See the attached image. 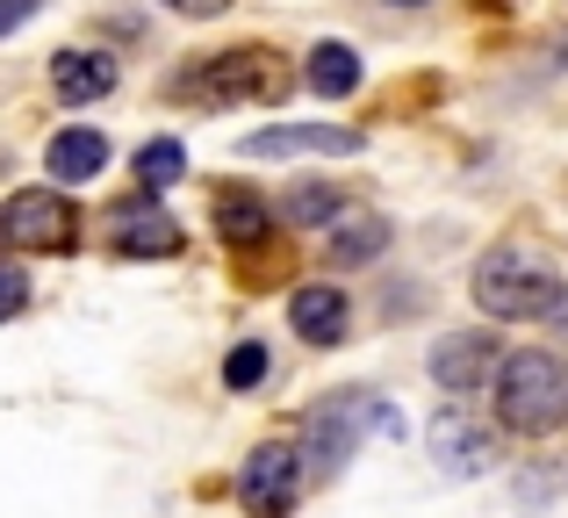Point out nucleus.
I'll list each match as a JSON object with an SVG mask.
<instances>
[{
	"instance_id": "b1692460",
	"label": "nucleus",
	"mask_w": 568,
	"mask_h": 518,
	"mask_svg": "<svg viewBox=\"0 0 568 518\" xmlns=\"http://www.w3.org/2000/svg\"><path fill=\"white\" fill-rule=\"evenodd\" d=\"M396 8H425V0H396Z\"/></svg>"
},
{
	"instance_id": "9d476101",
	"label": "nucleus",
	"mask_w": 568,
	"mask_h": 518,
	"mask_svg": "<svg viewBox=\"0 0 568 518\" xmlns=\"http://www.w3.org/2000/svg\"><path fill=\"white\" fill-rule=\"evenodd\" d=\"M346 317H353V303H346V288H332V281H310V288L288 295V324H295V338H310V346H338V338H346Z\"/></svg>"
},
{
	"instance_id": "a211bd4d",
	"label": "nucleus",
	"mask_w": 568,
	"mask_h": 518,
	"mask_svg": "<svg viewBox=\"0 0 568 518\" xmlns=\"http://www.w3.org/2000/svg\"><path fill=\"white\" fill-rule=\"evenodd\" d=\"M338 210H346V195H338V187H295V195L281 202V216H288V224H317V231H332Z\"/></svg>"
},
{
	"instance_id": "ddd939ff",
	"label": "nucleus",
	"mask_w": 568,
	"mask_h": 518,
	"mask_svg": "<svg viewBox=\"0 0 568 518\" xmlns=\"http://www.w3.org/2000/svg\"><path fill=\"white\" fill-rule=\"evenodd\" d=\"M43 166H51L65 187H80V181H94V173L109 166V138H101V130H58L51 152H43Z\"/></svg>"
},
{
	"instance_id": "6ab92c4d",
	"label": "nucleus",
	"mask_w": 568,
	"mask_h": 518,
	"mask_svg": "<svg viewBox=\"0 0 568 518\" xmlns=\"http://www.w3.org/2000/svg\"><path fill=\"white\" fill-rule=\"evenodd\" d=\"M223 382H231V389H260V382H266V346H260V338H245V346L223 360Z\"/></svg>"
},
{
	"instance_id": "412c9836",
	"label": "nucleus",
	"mask_w": 568,
	"mask_h": 518,
	"mask_svg": "<svg viewBox=\"0 0 568 518\" xmlns=\"http://www.w3.org/2000/svg\"><path fill=\"white\" fill-rule=\"evenodd\" d=\"M37 8H43V0H0V37H14V29H22Z\"/></svg>"
},
{
	"instance_id": "1a4fd4ad",
	"label": "nucleus",
	"mask_w": 568,
	"mask_h": 518,
	"mask_svg": "<svg viewBox=\"0 0 568 518\" xmlns=\"http://www.w3.org/2000/svg\"><path fill=\"white\" fill-rule=\"evenodd\" d=\"M109 231H115V253H130V260H166V253H181V224H173L159 202H123V210L109 216Z\"/></svg>"
},
{
	"instance_id": "4be33fe9",
	"label": "nucleus",
	"mask_w": 568,
	"mask_h": 518,
	"mask_svg": "<svg viewBox=\"0 0 568 518\" xmlns=\"http://www.w3.org/2000/svg\"><path fill=\"white\" fill-rule=\"evenodd\" d=\"M166 8H173V14H194V22H209V14H223L231 0H166Z\"/></svg>"
},
{
	"instance_id": "9b49d317",
	"label": "nucleus",
	"mask_w": 568,
	"mask_h": 518,
	"mask_svg": "<svg viewBox=\"0 0 568 518\" xmlns=\"http://www.w3.org/2000/svg\"><path fill=\"white\" fill-rule=\"evenodd\" d=\"M432 454H439V468H454V476H483V468L497 461L489 433L468 425L460 410H439V418H432Z\"/></svg>"
},
{
	"instance_id": "2eb2a0df",
	"label": "nucleus",
	"mask_w": 568,
	"mask_h": 518,
	"mask_svg": "<svg viewBox=\"0 0 568 518\" xmlns=\"http://www.w3.org/2000/svg\"><path fill=\"white\" fill-rule=\"evenodd\" d=\"M303 80H310V94L346 101L353 87H361V51H353V43H317V51H310V65H303Z\"/></svg>"
},
{
	"instance_id": "20e7f679",
	"label": "nucleus",
	"mask_w": 568,
	"mask_h": 518,
	"mask_svg": "<svg viewBox=\"0 0 568 518\" xmlns=\"http://www.w3.org/2000/svg\"><path fill=\"white\" fill-rule=\"evenodd\" d=\"M288 87V72L274 65V51H223V58H202L173 80L181 101H209V109H231V101H274Z\"/></svg>"
},
{
	"instance_id": "7ed1b4c3",
	"label": "nucleus",
	"mask_w": 568,
	"mask_h": 518,
	"mask_svg": "<svg viewBox=\"0 0 568 518\" xmlns=\"http://www.w3.org/2000/svg\"><path fill=\"white\" fill-rule=\"evenodd\" d=\"M367 433H388V439H396V433H403L396 404H382V396H367V389H338L332 404H317V418H310L303 461L317 468V476H338V468L361 454Z\"/></svg>"
},
{
	"instance_id": "6e6552de",
	"label": "nucleus",
	"mask_w": 568,
	"mask_h": 518,
	"mask_svg": "<svg viewBox=\"0 0 568 518\" xmlns=\"http://www.w3.org/2000/svg\"><path fill=\"white\" fill-rule=\"evenodd\" d=\"M497 367H504V346H497V338H483V332H454V338H439V346H432V382H439V389H454V396L483 389Z\"/></svg>"
},
{
	"instance_id": "f03ea898",
	"label": "nucleus",
	"mask_w": 568,
	"mask_h": 518,
	"mask_svg": "<svg viewBox=\"0 0 568 518\" xmlns=\"http://www.w3.org/2000/svg\"><path fill=\"white\" fill-rule=\"evenodd\" d=\"M489 396H497V418L511 433H555L568 418V367L555 353H511V360L489 375Z\"/></svg>"
},
{
	"instance_id": "f3484780",
	"label": "nucleus",
	"mask_w": 568,
	"mask_h": 518,
	"mask_svg": "<svg viewBox=\"0 0 568 518\" xmlns=\"http://www.w3.org/2000/svg\"><path fill=\"white\" fill-rule=\"evenodd\" d=\"M187 173V152H181V138H152L138 152V187L144 195H159V187H173Z\"/></svg>"
},
{
	"instance_id": "5701e85b",
	"label": "nucleus",
	"mask_w": 568,
	"mask_h": 518,
	"mask_svg": "<svg viewBox=\"0 0 568 518\" xmlns=\"http://www.w3.org/2000/svg\"><path fill=\"white\" fill-rule=\"evenodd\" d=\"M547 324H555V332L568 338V295H561V309H555V317H547Z\"/></svg>"
},
{
	"instance_id": "423d86ee",
	"label": "nucleus",
	"mask_w": 568,
	"mask_h": 518,
	"mask_svg": "<svg viewBox=\"0 0 568 518\" xmlns=\"http://www.w3.org/2000/svg\"><path fill=\"white\" fill-rule=\"evenodd\" d=\"M295 490H303V454H295L288 439L252 447V461L237 468V505H245L252 518H288Z\"/></svg>"
},
{
	"instance_id": "dca6fc26",
	"label": "nucleus",
	"mask_w": 568,
	"mask_h": 518,
	"mask_svg": "<svg viewBox=\"0 0 568 518\" xmlns=\"http://www.w3.org/2000/svg\"><path fill=\"white\" fill-rule=\"evenodd\" d=\"M216 231L231 245H252V238L274 231V210H266L260 195H245V187H223V195H216Z\"/></svg>"
},
{
	"instance_id": "f257e3e1",
	"label": "nucleus",
	"mask_w": 568,
	"mask_h": 518,
	"mask_svg": "<svg viewBox=\"0 0 568 518\" xmlns=\"http://www.w3.org/2000/svg\"><path fill=\"white\" fill-rule=\"evenodd\" d=\"M561 295H568L561 274L540 253H526V245H489L475 260V303H483V317L532 324V317H555Z\"/></svg>"
},
{
	"instance_id": "f8f14e48",
	"label": "nucleus",
	"mask_w": 568,
	"mask_h": 518,
	"mask_svg": "<svg viewBox=\"0 0 568 518\" xmlns=\"http://www.w3.org/2000/svg\"><path fill=\"white\" fill-rule=\"evenodd\" d=\"M51 87H58V101H101L115 87V58L109 51H58Z\"/></svg>"
},
{
	"instance_id": "4468645a",
	"label": "nucleus",
	"mask_w": 568,
	"mask_h": 518,
	"mask_svg": "<svg viewBox=\"0 0 568 518\" xmlns=\"http://www.w3.org/2000/svg\"><path fill=\"white\" fill-rule=\"evenodd\" d=\"M324 253H332V266H367V260H375V253H388V224H382V216H346V210H338L332 216V238H324Z\"/></svg>"
},
{
	"instance_id": "0eeeda50",
	"label": "nucleus",
	"mask_w": 568,
	"mask_h": 518,
	"mask_svg": "<svg viewBox=\"0 0 568 518\" xmlns=\"http://www.w3.org/2000/svg\"><path fill=\"white\" fill-rule=\"evenodd\" d=\"M361 144L367 138L346 130V123H274V130H252V138H245V159H310V152L353 159Z\"/></svg>"
},
{
	"instance_id": "aec40b11",
	"label": "nucleus",
	"mask_w": 568,
	"mask_h": 518,
	"mask_svg": "<svg viewBox=\"0 0 568 518\" xmlns=\"http://www.w3.org/2000/svg\"><path fill=\"white\" fill-rule=\"evenodd\" d=\"M22 303H29V274H22L14 260H0V324L22 317Z\"/></svg>"
},
{
	"instance_id": "39448f33",
	"label": "nucleus",
	"mask_w": 568,
	"mask_h": 518,
	"mask_svg": "<svg viewBox=\"0 0 568 518\" xmlns=\"http://www.w3.org/2000/svg\"><path fill=\"white\" fill-rule=\"evenodd\" d=\"M80 238V210L58 187H22L0 202V253H65Z\"/></svg>"
}]
</instances>
